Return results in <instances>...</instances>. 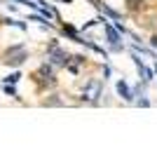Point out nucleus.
<instances>
[{"label":"nucleus","mask_w":157,"mask_h":155,"mask_svg":"<svg viewBox=\"0 0 157 155\" xmlns=\"http://www.w3.org/2000/svg\"><path fill=\"white\" fill-rule=\"evenodd\" d=\"M31 80L35 82V89H38V92L54 89V87L59 85V80H56V68H52L47 61H42V64L31 73Z\"/></svg>","instance_id":"f257e3e1"},{"label":"nucleus","mask_w":157,"mask_h":155,"mask_svg":"<svg viewBox=\"0 0 157 155\" xmlns=\"http://www.w3.org/2000/svg\"><path fill=\"white\" fill-rule=\"evenodd\" d=\"M2 89H5V94H7V97L19 99V92H17V87H14V85H7V82H5V87H2Z\"/></svg>","instance_id":"9b49d317"},{"label":"nucleus","mask_w":157,"mask_h":155,"mask_svg":"<svg viewBox=\"0 0 157 155\" xmlns=\"http://www.w3.org/2000/svg\"><path fill=\"white\" fill-rule=\"evenodd\" d=\"M19 80H21V73H12V75H7V78H5V82H7V85H17Z\"/></svg>","instance_id":"f8f14e48"},{"label":"nucleus","mask_w":157,"mask_h":155,"mask_svg":"<svg viewBox=\"0 0 157 155\" xmlns=\"http://www.w3.org/2000/svg\"><path fill=\"white\" fill-rule=\"evenodd\" d=\"M110 75H113V68H110L108 64H105V66H103V80H108Z\"/></svg>","instance_id":"ddd939ff"},{"label":"nucleus","mask_w":157,"mask_h":155,"mask_svg":"<svg viewBox=\"0 0 157 155\" xmlns=\"http://www.w3.org/2000/svg\"><path fill=\"white\" fill-rule=\"evenodd\" d=\"M28 59V47L24 45V42H17V45H10L5 47V52L0 54V61L5 66H10V68H19V66L26 64Z\"/></svg>","instance_id":"f03ea898"},{"label":"nucleus","mask_w":157,"mask_h":155,"mask_svg":"<svg viewBox=\"0 0 157 155\" xmlns=\"http://www.w3.org/2000/svg\"><path fill=\"white\" fill-rule=\"evenodd\" d=\"M103 33H105V40H108L110 52H122V50H124V45L120 42V40H122V33H120L113 24H108V19L103 21Z\"/></svg>","instance_id":"39448f33"},{"label":"nucleus","mask_w":157,"mask_h":155,"mask_svg":"<svg viewBox=\"0 0 157 155\" xmlns=\"http://www.w3.org/2000/svg\"><path fill=\"white\" fill-rule=\"evenodd\" d=\"M145 7V0H127V10L129 12H138Z\"/></svg>","instance_id":"1a4fd4ad"},{"label":"nucleus","mask_w":157,"mask_h":155,"mask_svg":"<svg viewBox=\"0 0 157 155\" xmlns=\"http://www.w3.org/2000/svg\"><path fill=\"white\" fill-rule=\"evenodd\" d=\"M115 89H117V94L124 99L127 103H134V92L129 89V85H127L124 80H117V82H115Z\"/></svg>","instance_id":"0eeeda50"},{"label":"nucleus","mask_w":157,"mask_h":155,"mask_svg":"<svg viewBox=\"0 0 157 155\" xmlns=\"http://www.w3.org/2000/svg\"><path fill=\"white\" fill-rule=\"evenodd\" d=\"M131 59H134V64H136L138 73H141V78H143V82H152V80H155V71H152V68H148V66L143 64V59L138 57V52H134V54H131Z\"/></svg>","instance_id":"423d86ee"},{"label":"nucleus","mask_w":157,"mask_h":155,"mask_svg":"<svg viewBox=\"0 0 157 155\" xmlns=\"http://www.w3.org/2000/svg\"><path fill=\"white\" fill-rule=\"evenodd\" d=\"M150 47H152V50H157V33L150 38Z\"/></svg>","instance_id":"4468645a"},{"label":"nucleus","mask_w":157,"mask_h":155,"mask_svg":"<svg viewBox=\"0 0 157 155\" xmlns=\"http://www.w3.org/2000/svg\"><path fill=\"white\" fill-rule=\"evenodd\" d=\"M45 106H63V99H59V94H49V99L45 101Z\"/></svg>","instance_id":"9d476101"},{"label":"nucleus","mask_w":157,"mask_h":155,"mask_svg":"<svg viewBox=\"0 0 157 155\" xmlns=\"http://www.w3.org/2000/svg\"><path fill=\"white\" fill-rule=\"evenodd\" d=\"M101 97H103V80H101V78H92V80H87V82L82 85L78 99L82 103H92V106H96Z\"/></svg>","instance_id":"20e7f679"},{"label":"nucleus","mask_w":157,"mask_h":155,"mask_svg":"<svg viewBox=\"0 0 157 155\" xmlns=\"http://www.w3.org/2000/svg\"><path fill=\"white\" fill-rule=\"evenodd\" d=\"M68 59H71V54L63 50V47L59 45V40L54 38L49 45H47V50H45V61L52 68H56V71H61V68H66V64H68Z\"/></svg>","instance_id":"7ed1b4c3"},{"label":"nucleus","mask_w":157,"mask_h":155,"mask_svg":"<svg viewBox=\"0 0 157 155\" xmlns=\"http://www.w3.org/2000/svg\"><path fill=\"white\" fill-rule=\"evenodd\" d=\"M61 35H66V38L68 40H73V42H78L80 38H82V35H80V31L78 28H75V26H71V24H63V21H61Z\"/></svg>","instance_id":"6e6552de"}]
</instances>
